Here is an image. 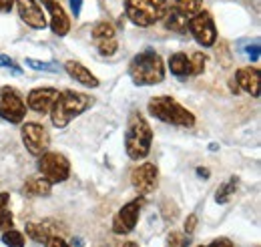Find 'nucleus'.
Instances as JSON below:
<instances>
[{"label":"nucleus","instance_id":"nucleus-1","mask_svg":"<svg viewBox=\"0 0 261 247\" xmlns=\"http://www.w3.org/2000/svg\"><path fill=\"white\" fill-rule=\"evenodd\" d=\"M129 77L139 87H153V85L163 83L165 64L161 55L151 48L135 55L133 61L129 62Z\"/></svg>","mask_w":261,"mask_h":247},{"label":"nucleus","instance_id":"nucleus-2","mask_svg":"<svg viewBox=\"0 0 261 247\" xmlns=\"http://www.w3.org/2000/svg\"><path fill=\"white\" fill-rule=\"evenodd\" d=\"M93 105H95V98L89 94L76 93V91H63L59 93V98L55 101L50 109V121L57 129H65L72 119L81 117Z\"/></svg>","mask_w":261,"mask_h":247},{"label":"nucleus","instance_id":"nucleus-3","mask_svg":"<svg viewBox=\"0 0 261 247\" xmlns=\"http://www.w3.org/2000/svg\"><path fill=\"white\" fill-rule=\"evenodd\" d=\"M153 143V129L141 113H130L125 131V149L133 161H143Z\"/></svg>","mask_w":261,"mask_h":247},{"label":"nucleus","instance_id":"nucleus-4","mask_svg":"<svg viewBox=\"0 0 261 247\" xmlns=\"http://www.w3.org/2000/svg\"><path fill=\"white\" fill-rule=\"evenodd\" d=\"M149 113L163 121L167 125H175V127H193L195 125V115L185 109L177 98L173 96H167V94H159V96H153L149 101Z\"/></svg>","mask_w":261,"mask_h":247},{"label":"nucleus","instance_id":"nucleus-5","mask_svg":"<svg viewBox=\"0 0 261 247\" xmlns=\"http://www.w3.org/2000/svg\"><path fill=\"white\" fill-rule=\"evenodd\" d=\"M169 10L167 0H127L125 2V14L133 24L137 27H153L155 22L163 20Z\"/></svg>","mask_w":261,"mask_h":247},{"label":"nucleus","instance_id":"nucleus-6","mask_svg":"<svg viewBox=\"0 0 261 247\" xmlns=\"http://www.w3.org/2000/svg\"><path fill=\"white\" fill-rule=\"evenodd\" d=\"M38 171L46 181L55 183H65L70 177V163L63 153L55 151H44L38 157Z\"/></svg>","mask_w":261,"mask_h":247},{"label":"nucleus","instance_id":"nucleus-7","mask_svg":"<svg viewBox=\"0 0 261 247\" xmlns=\"http://www.w3.org/2000/svg\"><path fill=\"white\" fill-rule=\"evenodd\" d=\"M27 117V103L22 94L14 87H2L0 89V119L12 125H18Z\"/></svg>","mask_w":261,"mask_h":247},{"label":"nucleus","instance_id":"nucleus-8","mask_svg":"<svg viewBox=\"0 0 261 247\" xmlns=\"http://www.w3.org/2000/svg\"><path fill=\"white\" fill-rule=\"evenodd\" d=\"M187 31L193 34V38L197 40V44L209 48L217 42V29H215V22L211 18L209 12H197L189 18L187 22Z\"/></svg>","mask_w":261,"mask_h":247},{"label":"nucleus","instance_id":"nucleus-9","mask_svg":"<svg viewBox=\"0 0 261 247\" xmlns=\"http://www.w3.org/2000/svg\"><path fill=\"white\" fill-rule=\"evenodd\" d=\"M20 135H22V143H24L27 151L31 155L40 157L44 151H48L50 135L40 123H24L20 129Z\"/></svg>","mask_w":261,"mask_h":247},{"label":"nucleus","instance_id":"nucleus-10","mask_svg":"<svg viewBox=\"0 0 261 247\" xmlns=\"http://www.w3.org/2000/svg\"><path fill=\"white\" fill-rule=\"evenodd\" d=\"M130 185L135 187L137 193L141 195H149L153 193L159 185V171L153 163H143L139 167L133 169L130 173Z\"/></svg>","mask_w":261,"mask_h":247},{"label":"nucleus","instance_id":"nucleus-11","mask_svg":"<svg viewBox=\"0 0 261 247\" xmlns=\"http://www.w3.org/2000/svg\"><path fill=\"white\" fill-rule=\"evenodd\" d=\"M141 207H143V201L135 199L129 201L127 205L121 207V211L113 217V233L115 235H127L135 229L139 215H141Z\"/></svg>","mask_w":261,"mask_h":247},{"label":"nucleus","instance_id":"nucleus-12","mask_svg":"<svg viewBox=\"0 0 261 247\" xmlns=\"http://www.w3.org/2000/svg\"><path fill=\"white\" fill-rule=\"evenodd\" d=\"M59 98V91L53 87H40V89H33L29 96H27V105L29 109H33L38 115H48L55 101Z\"/></svg>","mask_w":261,"mask_h":247},{"label":"nucleus","instance_id":"nucleus-13","mask_svg":"<svg viewBox=\"0 0 261 247\" xmlns=\"http://www.w3.org/2000/svg\"><path fill=\"white\" fill-rule=\"evenodd\" d=\"M16 8H18L22 22H27L31 29H34V31L46 29V24H48L46 16H44V12L36 0H16Z\"/></svg>","mask_w":261,"mask_h":247},{"label":"nucleus","instance_id":"nucleus-14","mask_svg":"<svg viewBox=\"0 0 261 247\" xmlns=\"http://www.w3.org/2000/svg\"><path fill=\"white\" fill-rule=\"evenodd\" d=\"M233 81L237 83L239 91H245L247 94H251L253 98L259 96V68H257V66L237 68Z\"/></svg>","mask_w":261,"mask_h":247},{"label":"nucleus","instance_id":"nucleus-15","mask_svg":"<svg viewBox=\"0 0 261 247\" xmlns=\"http://www.w3.org/2000/svg\"><path fill=\"white\" fill-rule=\"evenodd\" d=\"M48 8V14H50V31L55 32L57 36H65L70 31V20L66 16L65 8L61 6L59 0H53L48 4H44Z\"/></svg>","mask_w":261,"mask_h":247},{"label":"nucleus","instance_id":"nucleus-16","mask_svg":"<svg viewBox=\"0 0 261 247\" xmlns=\"http://www.w3.org/2000/svg\"><path fill=\"white\" fill-rule=\"evenodd\" d=\"M65 70L68 72V77L70 79H74L76 83H81L83 87H89V89H97L98 85V79L85 66V64H81V62L76 61H68L65 62Z\"/></svg>","mask_w":261,"mask_h":247},{"label":"nucleus","instance_id":"nucleus-17","mask_svg":"<svg viewBox=\"0 0 261 247\" xmlns=\"http://www.w3.org/2000/svg\"><path fill=\"white\" fill-rule=\"evenodd\" d=\"M50 189H53V183L46 181L44 177H31L22 185V195H27V197H48Z\"/></svg>","mask_w":261,"mask_h":247},{"label":"nucleus","instance_id":"nucleus-18","mask_svg":"<svg viewBox=\"0 0 261 247\" xmlns=\"http://www.w3.org/2000/svg\"><path fill=\"white\" fill-rule=\"evenodd\" d=\"M169 70L171 75H175L177 79H185L191 77V59L185 53H175L169 59Z\"/></svg>","mask_w":261,"mask_h":247},{"label":"nucleus","instance_id":"nucleus-19","mask_svg":"<svg viewBox=\"0 0 261 247\" xmlns=\"http://www.w3.org/2000/svg\"><path fill=\"white\" fill-rule=\"evenodd\" d=\"M187 22H189V16L181 14L175 8L167 10V14H165V27L173 32H187Z\"/></svg>","mask_w":261,"mask_h":247},{"label":"nucleus","instance_id":"nucleus-20","mask_svg":"<svg viewBox=\"0 0 261 247\" xmlns=\"http://www.w3.org/2000/svg\"><path fill=\"white\" fill-rule=\"evenodd\" d=\"M237 187H239V177H235V175H233V177H229L227 181L217 189V193H215V201H217L219 205L229 203V201L233 199V195H235Z\"/></svg>","mask_w":261,"mask_h":247},{"label":"nucleus","instance_id":"nucleus-21","mask_svg":"<svg viewBox=\"0 0 261 247\" xmlns=\"http://www.w3.org/2000/svg\"><path fill=\"white\" fill-rule=\"evenodd\" d=\"M14 225V217L10 211V195L8 193H0V229L6 231V229H12Z\"/></svg>","mask_w":261,"mask_h":247},{"label":"nucleus","instance_id":"nucleus-22","mask_svg":"<svg viewBox=\"0 0 261 247\" xmlns=\"http://www.w3.org/2000/svg\"><path fill=\"white\" fill-rule=\"evenodd\" d=\"M27 235H29L33 241L44 243L46 237L57 235V233L53 231V225H44V223H27Z\"/></svg>","mask_w":261,"mask_h":247},{"label":"nucleus","instance_id":"nucleus-23","mask_svg":"<svg viewBox=\"0 0 261 247\" xmlns=\"http://www.w3.org/2000/svg\"><path fill=\"white\" fill-rule=\"evenodd\" d=\"M93 40H95V44H100V42H105V40H113V38H117V31H115V27L111 24V22H107V20H100L97 22L95 27H93Z\"/></svg>","mask_w":261,"mask_h":247},{"label":"nucleus","instance_id":"nucleus-24","mask_svg":"<svg viewBox=\"0 0 261 247\" xmlns=\"http://www.w3.org/2000/svg\"><path fill=\"white\" fill-rule=\"evenodd\" d=\"M171 8H175V10H179L181 14H185V16L191 18L193 14L203 10V0H173Z\"/></svg>","mask_w":261,"mask_h":247},{"label":"nucleus","instance_id":"nucleus-25","mask_svg":"<svg viewBox=\"0 0 261 247\" xmlns=\"http://www.w3.org/2000/svg\"><path fill=\"white\" fill-rule=\"evenodd\" d=\"M2 241L6 247H24V235L16 229H6L4 235H2Z\"/></svg>","mask_w":261,"mask_h":247},{"label":"nucleus","instance_id":"nucleus-26","mask_svg":"<svg viewBox=\"0 0 261 247\" xmlns=\"http://www.w3.org/2000/svg\"><path fill=\"white\" fill-rule=\"evenodd\" d=\"M24 64L33 70H42V72H59V64L57 62H44V61H36V59H31L27 57L24 59Z\"/></svg>","mask_w":261,"mask_h":247},{"label":"nucleus","instance_id":"nucleus-27","mask_svg":"<svg viewBox=\"0 0 261 247\" xmlns=\"http://www.w3.org/2000/svg\"><path fill=\"white\" fill-rule=\"evenodd\" d=\"M189 235L185 233H179V231H173L167 235V245L169 247H189Z\"/></svg>","mask_w":261,"mask_h":247},{"label":"nucleus","instance_id":"nucleus-28","mask_svg":"<svg viewBox=\"0 0 261 247\" xmlns=\"http://www.w3.org/2000/svg\"><path fill=\"white\" fill-rule=\"evenodd\" d=\"M97 48L100 57H113V55H117V51H119V42H117V38L105 40V42L97 44Z\"/></svg>","mask_w":261,"mask_h":247},{"label":"nucleus","instance_id":"nucleus-29","mask_svg":"<svg viewBox=\"0 0 261 247\" xmlns=\"http://www.w3.org/2000/svg\"><path fill=\"white\" fill-rule=\"evenodd\" d=\"M191 59V75H201L203 70H205V62H207V57L203 55V53H195L193 57H189Z\"/></svg>","mask_w":261,"mask_h":247},{"label":"nucleus","instance_id":"nucleus-30","mask_svg":"<svg viewBox=\"0 0 261 247\" xmlns=\"http://www.w3.org/2000/svg\"><path fill=\"white\" fill-rule=\"evenodd\" d=\"M0 66H2V68H10L14 75H22V68H18L8 55H0Z\"/></svg>","mask_w":261,"mask_h":247},{"label":"nucleus","instance_id":"nucleus-31","mask_svg":"<svg viewBox=\"0 0 261 247\" xmlns=\"http://www.w3.org/2000/svg\"><path fill=\"white\" fill-rule=\"evenodd\" d=\"M44 247H72V245L68 241H65L63 237H59V235H50V237L44 239Z\"/></svg>","mask_w":261,"mask_h":247},{"label":"nucleus","instance_id":"nucleus-32","mask_svg":"<svg viewBox=\"0 0 261 247\" xmlns=\"http://www.w3.org/2000/svg\"><path fill=\"white\" fill-rule=\"evenodd\" d=\"M245 55L249 57V61H251V62H259V57H261L259 42H255V44H249V46L245 48Z\"/></svg>","mask_w":261,"mask_h":247},{"label":"nucleus","instance_id":"nucleus-33","mask_svg":"<svg viewBox=\"0 0 261 247\" xmlns=\"http://www.w3.org/2000/svg\"><path fill=\"white\" fill-rule=\"evenodd\" d=\"M197 215L195 213H191V215L187 217V221H185V227H183V231H185V235H193L197 229Z\"/></svg>","mask_w":261,"mask_h":247},{"label":"nucleus","instance_id":"nucleus-34","mask_svg":"<svg viewBox=\"0 0 261 247\" xmlns=\"http://www.w3.org/2000/svg\"><path fill=\"white\" fill-rule=\"evenodd\" d=\"M199 247H233V243L229 241L227 237H217V239H213L209 245H199Z\"/></svg>","mask_w":261,"mask_h":247},{"label":"nucleus","instance_id":"nucleus-35","mask_svg":"<svg viewBox=\"0 0 261 247\" xmlns=\"http://www.w3.org/2000/svg\"><path fill=\"white\" fill-rule=\"evenodd\" d=\"M70 4V10H72V16H81V10H83V0H68Z\"/></svg>","mask_w":261,"mask_h":247},{"label":"nucleus","instance_id":"nucleus-36","mask_svg":"<svg viewBox=\"0 0 261 247\" xmlns=\"http://www.w3.org/2000/svg\"><path fill=\"white\" fill-rule=\"evenodd\" d=\"M195 173H197V177H201V179H209V177H211V171H209L207 167H197Z\"/></svg>","mask_w":261,"mask_h":247},{"label":"nucleus","instance_id":"nucleus-37","mask_svg":"<svg viewBox=\"0 0 261 247\" xmlns=\"http://www.w3.org/2000/svg\"><path fill=\"white\" fill-rule=\"evenodd\" d=\"M14 0H0V12H10Z\"/></svg>","mask_w":261,"mask_h":247},{"label":"nucleus","instance_id":"nucleus-38","mask_svg":"<svg viewBox=\"0 0 261 247\" xmlns=\"http://www.w3.org/2000/svg\"><path fill=\"white\" fill-rule=\"evenodd\" d=\"M209 151H219V145H217V143H211V145H209Z\"/></svg>","mask_w":261,"mask_h":247},{"label":"nucleus","instance_id":"nucleus-39","mask_svg":"<svg viewBox=\"0 0 261 247\" xmlns=\"http://www.w3.org/2000/svg\"><path fill=\"white\" fill-rule=\"evenodd\" d=\"M123 247H137V243H135V241H127Z\"/></svg>","mask_w":261,"mask_h":247},{"label":"nucleus","instance_id":"nucleus-40","mask_svg":"<svg viewBox=\"0 0 261 247\" xmlns=\"http://www.w3.org/2000/svg\"><path fill=\"white\" fill-rule=\"evenodd\" d=\"M48 2H53V0H42V4H48Z\"/></svg>","mask_w":261,"mask_h":247}]
</instances>
